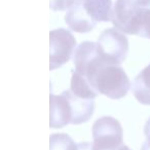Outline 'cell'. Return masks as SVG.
I'll use <instances>...</instances> for the list:
<instances>
[{
  "mask_svg": "<svg viewBox=\"0 0 150 150\" xmlns=\"http://www.w3.org/2000/svg\"><path fill=\"white\" fill-rule=\"evenodd\" d=\"M75 73L88 81L98 95L118 100L129 93L132 84L120 64L99 52L97 42L84 41L73 56Z\"/></svg>",
  "mask_w": 150,
  "mask_h": 150,
  "instance_id": "obj_1",
  "label": "cell"
},
{
  "mask_svg": "<svg viewBox=\"0 0 150 150\" xmlns=\"http://www.w3.org/2000/svg\"><path fill=\"white\" fill-rule=\"evenodd\" d=\"M112 0H77L65 16V22L72 31L91 32L99 22L112 19Z\"/></svg>",
  "mask_w": 150,
  "mask_h": 150,
  "instance_id": "obj_2",
  "label": "cell"
},
{
  "mask_svg": "<svg viewBox=\"0 0 150 150\" xmlns=\"http://www.w3.org/2000/svg\"><path fill=\"white\" fill-rule=\"evenodd\" d=\"M122 127L112 116H103L93 125L95 150H115L123 144Z\"/></svg>",
  "mask_w": 150,
  "mask_h": 150,
  "instance_id": "obj_3",
  "label": "cell"
},
{
  "mask_svg": "<svg viewBox=\"0 0 150 150\" xmlns=\"http://www.w3.org/2000/svg\"><path fill=\"white\" fill-rule=\"evenodd\" d=\"M76 47V39L70 31L59 28L50 32V70L62 67L71 59Z\"/></svg>",
  "mask_w": 150,
  "mask_h": 150,
  "instance_id": "obj_4",
  "label": "cell"
},
{
  "mask_svg": "<svg viewBox=\"0 0 150 150\" xmlns=\"http://www.w3.org/2000/svg\"><path fill=\"white\" fill-rule=\"evenodd\" d=\"M97 46L102 56L120 65L125 61L129 52V40L117 28L104 30L97 41Z\"/></svg>",
  "mask_w": 150,
  "mask_h": 150,
  "instance_id": "obj_5",
  "label": "cell"
},
{
  "mask_svg": "<svg viewBox=\"0 0 150 150\" xmlns=\"http://www.w3.org/2000/svg\"><path fill=\"white\" fill-rule=\"evenodd\" d=\"M145 7H150V0H116L111 22L115 28L129 34L132 23Z\"/></svg>",
  "mask_w": 150,
  "mask_h": 150,
  "instance_id": "obj_6",
  "label": "cell"
},
{
  "mask_svg": "<svg viewBox=\"0 0 150 150\" xmlns=\"http://www.w3.org/2000/svg\"><path fill=\"white\" fill-rule=\"evenodd\" d=\"M74 111L68 91L62 94L50 95V127L52 129H61L67 125H73Z\"/></svg>",
  "mask_w": 150,
  "mask_h": 150,
  "instance_id": "obj_7",
  "label": "cell"
},
{
  "mask_svg": "<svg viewBox=\"0 0 150 150\" xmlns=\"http://www.w3.org/2000/svg\"><path fill=\"white\" fill-rule=\"evenodd\" d=\"M133 93L135 98L141 104L150 105V64L143 69L133 83Z\"/></svg>",
  "mask_w": 150,
  "mask_h": 150,
  "instance_id": "obj_8",
  "label": "cell"
},
{
  "mask_svg": "<svg viewBox=\"0 0 150 150\" xmlns=\"http://www.w3.org/2000/svg\"><path fill=\"white\" fill-rule=\"evenodd\" d=\"M129 34L150 39V7H145L140 11L132 23Z\"/></svg>",
  "mask_w": 150,
  "mask_h": 150,
  "instance_id": "obj_9",
  "label": "cell"
},
{
  "mask_svg": "<svg viewBox=\"0 0 150 150\" xmlns=\"http://www.w3.org/2000/svg\"><path fill=\"white\" fill-rule=\"evenodd\" d=\"M50 150H77V144L67 134H52L50 137Z\"/></svg>",
  "mask_w": 150,
  "mask_h": 150,
  "instance_id": "obj_10",
  "label": "cell"
},
{
  "mask_svg": "<svg viewBox=\"0 0 150 150\" xmlns=\"http://www.w3.org/2000/svg\"><path fill=\"white\" fill-rule=\"evenodd\" d=\"M77 150H94V144L88 142H82L77 144Z\"/></svg>",
  "mask_w": 150,
  "mask_h": 150,
  "instance_id": "obj_11",
  "label": "cell"
},
{
  "mask_svg": "<svg viewBox=\"0 0 150 150\" xmlns=\"http://www.w3.org/2000/svg\"><path fill=\"white\" fill-rule=\"evenodd\" d=\"M141 150H150V135L146 136V141L144 142Z\"/></svg>",
  "mask_w": 150,
  "mask_h": 150,
  "instance_id": "obj_12",
  "label": "cell"
},
{
  "mask_svg": "<svg viewBox=\"0 0 150 150\" xmlns=\"http://www.w3.org/2000/svg\"><path fill=\"white\" fill-rule=\"evenodd\" d=\"M144 134H145V136L150 135V118L148 119L147 122H146V125H145V127H144Z\"/></svg>",
  "mask_w": 150,
  "mask_h": 150,
  "instance_id": "obj_13",
  "label": "cell"
},
{
  "mask_svg": "<svg viewBox=\"0 0 150 150\" xmlns=\"http://www.w3.org/2000/svg\"><path fill=\"white\" fill-rule=\"evenodd\" d=\"M95 150V149H94ZM115 150H132V149H129V147H127V145H125V144H122V145L120 146V147H118L117 149H115Z\"/></svg>",
  "mask_w": 150,
  "mask_h": 150,
  "instance_id": "obj_14",
  "label": "cell"
}]
</instances>
